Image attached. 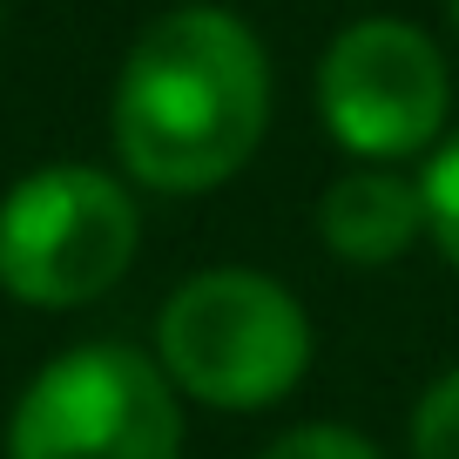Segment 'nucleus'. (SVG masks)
Masks as SVG:
<instances>
[{"mask_svg": "<svg viewBox=\"0 0 459 459\" xmlns=\"http://www.w3.org/2000/svg\"><path fill=\"white\" fill-rule=\"evenodd\" d=\"M271 129V61L230 7H176L149 21L115 82V149L162 196L216 189Z\"/></svg>", "mask_w": 459, "mask_h": 459, "instance_id": "nucleus-1", "label": "nucleus"}, {"mask_svg": "<svg viewBox=\"0 0 459 459\" xmlns=\"http://www.w3.org/2000/svg\"><path fill=\"white\" fill-rule=\"evenodd\" d=\"M156 365L176 392L216 412H264L298 392L311 365V317L264 271H203L162 304Z\"/></svg>", "mask_w": 459, "mask_h": 459, "instance_id": "nucleus-2", "label": "nucleus"}, {"mask_svg": "<svg viewBox=\"0 0 459 459\" xmlns=\"http://www.w3.org/2000/svg\"><path fill=\"white\" fill-rule=\"evenodd\" d=\"M143 216L115 176L88 162L34 169L0 196V290L41 311L88 304L135 264Z\"/></svg>", "mask_w": 459, "mask_h": 459, "instance_id": "nucleus-3", "label": "nucleus"}, {"mask_svg": "<svg viewBox=\"0 0 459 459\" xmlns=\"http://www.w3.org/2000/svg\"><path fill=\"white\" fill-rule=\"evenodd\" d=\"M7 459H183V405L135 344H74L14 405Z\"/></svg>", "mask_w": 459, "mask_h": 459, "instance_id": "nucleus-4", "label": "nucleus"}, {"mask_svg": "<svg viewBox=\"0 0 459 459\" xmlns=\"http://www.w3.org/2000/svg\"><path fill=\"white\" fill-rule=\"evenodd\" d=\"M453 74L405 21H351L317 61V108L359 162H405L439 143Z\"/></svg>", "mask_w": 459, "mask_h": 459, "instance_id": "nucleus-5", "label": "nucleus"}, {"mask_svg": "<svg viewBox=\"0 0 459 459\" xmlns=\"http://www.w3.org/2000/svg\"><path fill=\"white\" fill-rule=\"evenodd\" d=\"M426 230V189L412 176H399L392 162H365V169L338 176L317 203V237L331 257L344 264H399L412 250V237Z\"/></svg>", "mask_w": 459, "mask_h": 459, "instance_id": "nucleus-6", "label": "nucleus"}, {"mask_svg": "<svg viewBox=\"0 0 459 459\" xmlns=\"http://www.w3.org/2000/svg\"><path fill=\"white\" fill-rule=\"evenodd\" d=\"M419 189H426V237L446 250V264L459 271V135L426 156Z\"/></svg>", "mask_w": 459, "mask_h": 459, "instance_id": "nucleus-7", "label": "nucleus"}, {"mask_svg": "<svg viewBox=\"0 0 459 459\" xmlns=\"http://www.w3.org/2000/svg\"><path fill=\"white\" fill-rule=\"evenodd\" d=\"M412 459H459V365L432 378L412 412Z\"/></svg>", "mask_w": 459, "mask_h": 459, "instance_id": "nucleus-8", "label": "nucleus"}, {"mask_svg": "<svg viewBox=\"0 0 459 459\" xmlns=\"http://www.w3.org/2000/svg\"><path fill=\"white\" fill-rule=\"evenodd\" d=\"M257 459H385V453L351 426H290V432H277Z\"/></svg>", "mask_w": 459, "mask_h": 459, "instance_id": "nucleus-9", "label": "nucleus"}, {"mask_svg": "<svg viewBox=\"0 0 459 459\" xmlns=\"http://www.w3.org/2000/svg\"><path fill=\"white\" fill-rule=\"evenodd\" d=\"M446 7H453V28H459V0H446Z\"/></svg>", "mask_w": 459, "mask_h": 459, "instance_id": "nucleus-10", "label": "nucleus"}]
</instances>
